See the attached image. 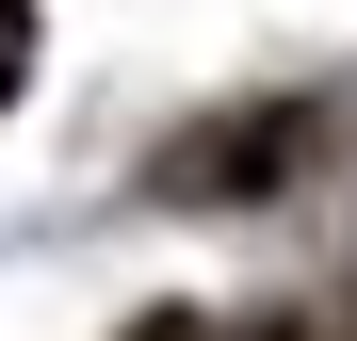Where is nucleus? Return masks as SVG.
Listing matches in <instances>:
<instances>
[{"label":"nucleus","instance_id":"nucleus-1","mask_svg":"<svg viewBox=\"0 0 357 341\" xmlns=\"http://www.w3.org/2000/svg\"><path fill=\"white\" fill-rule=\"evenodd\" d=\"M309 146V114L260 98V114H211V130H178L162 146V195H276V162Z\"/></svg>","mask_w":357,"mask_h":341},{"label":"nucleus","instance_id":"nucleus-2","mask_svg":"<svg viewBox=\"0 0 357 341\" xmlns=\"http://www.w3.org/2000/svg\"><path fill=\"white\" fill-rule=\"evenodd\" d=\"M33 82V0H0V98Z\"/></svg>","mask_w":357,"mask_h":341},{"label":"nucleus","instance_id":"nucleus-3","mask_svg":"<svg viewBox=\"0 0 357 341\" xmlns=\"http://www.w3.org/2000/svg\"><path fill=\"white\" fill-rule=\"evenodd\" d=\"M146 341H244V325H146ZM276 341H292V325H276Z\"/></svg>","mask_w":357,"mask_h":341}]
</instances>
